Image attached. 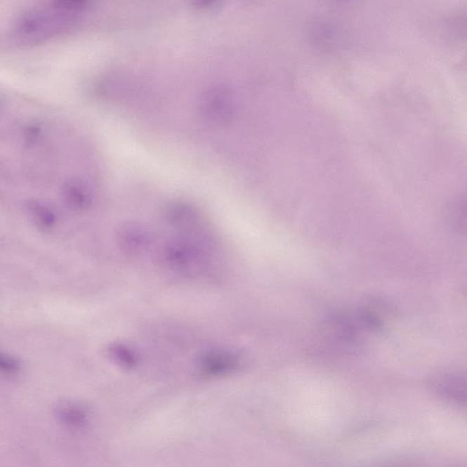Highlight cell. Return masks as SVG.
Listing matches in <instances>:
<instances>
[{"mask_svg": "<svg viewBox=\"0 0 467 467\" xmlns=\"http://www.w3.org/2000/svg\"><path fill=\"white\" fill-rule=\"evenodd\" d=\"M55 416L63 426L78 428L84 426L87 420V414L84 409L74 402H62L55 410Z\"/></svg>", "mask_w": 467, "mask_h": 467, "instance_id": "8992f818", "label": "cell"}, {"mask_svg": "<svg viewBox=\"0 0 467 467\" xmlns=\"http://www.w3.org/2000/svg\"><path fill=\"white\" fill-rule=\"evenodd\" d=\"M55 8L66 13L82 11L90 4V0H53Z\"/></svg>", "mask_w": 467, "mask_h": 467, "instance_id": "ba28073f", "label": "cell"}, {"mask_svg": "<svg viewBox=\"0 0 467 467\" xmlns=\"http://www.w3.org/2000/svg\"><path fill=\"white\" fill-rule=\"evenodd\" d=\"M62 197L64 204L74 212L86 209L91 202V195L86 186L77 180H69L63 185Z\"/></svg>", "mask_w": 467, "mask_h": 467, "instance_id": "3957f363", "label": "cell"}, {"mask_svg": "<svg viewBox=\"0 0 467 467\" xmlns=\"http://www.w3.org/2000/svg\"><path fill=\"white\" fill-rule=\"evenodd\" d=\"M204 112L210 120L227 121L233 114V103L228 93L216 91L207 98L204 103Z\"/></svg>", "mask_w": 467, "mask_h": 467, "instance_id": "277c9868", "label": "cell"}, {"mask_svg": "<svg viewBox=\"0 0 467 467\" xmlns=\"http://www.w3.org/2000/svg\"><path fill=\"white\" fill-rule=\"evenodd\" d=\"M72 15L59 9L55 12H32L18 21L16 37L27 44L45 41L68 29L73 22Z\"/></svg>", "mask_w": 467, "mask_h": 467, "instance_id": "6da1fadb", "label": "cell"}, {"mask_svg": "<svg viewBox=\"0 0 467 467\" xmlns=\"http://www.w3.org/2000/svg\"><path fill=\"white\" fill-rule=\"evenodd\" d=\"M448 221L456 230L466 231V201L465 199L454 200L448 206Z\"/></svg>", "mask_w": 467, "mask_h": 467, "instance_id": "52a82bcc", "label": "cell"}, {"mask_svg": "<svg viewBox=\"0 0 467 467\" xmlns=\"http://www.w3.org/2000/svg\"><path fill=\"white\" fill-rule=\"evenodd\" d=\"M39 136V128L36 126H29L27 129L26 137L27 142H35Z\"/></svg>", "mask_w": 467, "mask_h": 467, "instance_id": "30bf717a", "label": "cell"}, {"mask_svg": "<svg viewBox=\"0 0 467 467\" xmlns=\"http://www.w3.org/2000/svg\"><path fill=\"white\" fill-rule=\"evenodd\" d=\"M26 209L30 221L39 230H50L56 224V213L44 201L30 200L27 203Z\"/></svg>", "mask_w": 467, "mask_h": 467, "instance_id": "5b68a950", "label": "cell"}, {"mask_svg": "<svg viewBox=\"0 0 467 467\" xmlns=\"http://www.w3.org/2000/svg\"><path fill=\"white\" fill-rule=\"evenodd\" d=\"M20 370V363L14 357L0 352V374L14 375Z\"/></svg>", "mask_w": 467, "mask_h": 467, "instance_id": "9c48e42d", "label": "cell"}, {"mask_svg": "<svg viewBox=\"0 0 467 467\" xmlns=\"http://www.w3.org/2000/svg\"><path fill=\"white\" fill-rule=\"evenodd\" d=\"M466 374L460 371L447 372L433 383L439 395L459 405L466 404Z\"/></svg>", "mask_w": 467, "mask_h": 467, "instance_id": "7a4b0ae2", "label": "cell"}]
</instances>
